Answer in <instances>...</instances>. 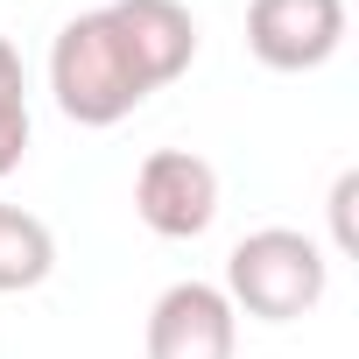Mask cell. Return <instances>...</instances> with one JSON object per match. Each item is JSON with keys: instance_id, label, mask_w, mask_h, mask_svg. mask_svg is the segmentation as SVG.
Listing matches in <instances>:
<instances>
[{"instance_id": "obj_6", "label": "cell", "mask_w": 359, "mask_h": 359, "mask_svg": "<svg viewBox=\"0 0 359 359\" xmlns=\"http://www.w3.org/2000/svg\"><path fill=\"white\" fill-rule=\"evenodd\" d=\"M106 22L120 29V43H127L134 71L148 78V92L176 85L198 57V22H191L184 0H113Z\"/></svg>"}, {"instance_id": "obj_1", "label": "cell", "mask_w": 359, "mask_h": 359, "mask_svg": "<svg viewBox=\"0 0 359 359\" xmlns=\"http://www.w3.org/2000/svg\"><path fill=\"white\" fill-rule=\"evenodd\" d=\"M50 92H57V113L71 127H120L141 99H148V78L134 71L120 29L106 22V8L92 15H71L50 43Z\"/></svg>"}, {"instance_id": "obj_3", "label": "cell", "mask_w": 359, "mask_h": 359, "mask_svg": "<svg viewBox=\"0 0 359 359\" xmlns=\"http://www.w3.org/2000/svg\"><path fill=\"white\" fill-rule=\"evenodd\" d=\"M134 219L155 240H198L219 219V169L191 148H155L134 169Z\"/></svg>"}, {"instance_id": "obj_2", "label": "cell", "mask_w": 359, "mask_h": 359, "mask_svg": "<svg viewBox=\"0 0 359 359\" xmlns=\"http://www.w3.org/2000/svg\"><path fill=\"white\" fill-rule=\"evenodd\" d=\"M226 303L240 310V317H261V324H296V317H310L317 303H324V289H331V261H324V247L310 240V233H296V226H261V233H247L233 254H226Z\"/></svg>"}, {"instance_id": "obj_5", "label": "cell", "mask_w": 359, "mask_h": 359, "mask_svg": "<svg viewBox=\"0 0 359 359\" xmlns=\"http://www.w3.org/2000/svg\"><path fill=\"white\" fill-rule=\"evenodd\" d=\"M345 43V0H247V50L268 71H317Z\"/></svg>"}, {"instance_id": "obj_10", "label": "cell", "mask_w": 359, "mask_h": 359, "mask_svg": "<svg viewBox=\"0 0 359 359\" xmlns=\"http://www.w3.org/2000/svg\"><path fill=\"white\" fill-rule=\"evenodd\" d=\"M22 92H29V85H22V57H15L8 36H0V106H29Z\"/></svg>"}, {"instance_id": "obj_8", "label": "cell", "mask_w": 359, "mask_h": 359, "mask_svg": "<svg viewBox=\"0 0 359 359\" xmlns=\"http://www.w3.org/2000/svg\"><path fill=\"white\" fill-rule=\"evenodd\" d=\"M352 198H359V169H345L338 184H331V247H338V254L359 247V233H352Z\"/></svg>"}, {"instance_id": "obj_9", "label": "cell", "mask_w": 359, "mask_h": 359, "mask_svg": "<svg viewBox=\"0 0 359 359\" xmlns=\"http://www.w3.org/2000/svg\"><path fill=\"white\" fill-rule=\"evenodd\" d=\"M29 155V106H0V176H15Z\"/></svg>"}, {"instance_id": "obj_4", "label": "cell", "mask_w": 359, "mask_h": 359, "mask_svg": "<svg viewBox=\"0 0 359 359\" xmlns=\"http://www.w3.org/2000/svg\"><path fill=\"white\" fill-rule=\"evenodd\" d=\"M148 359H240V310L219 282H169L148 303Z\"/></svg>"}, {"instance_id": "obj_7", "label": "cell", "mask_w": 359, "mask_h": 359, "mask_svg": "<svg viewBox=\"0 0 359 359\" xmlns=\"http://www.w3.org/2000/svg\"><path fill=\"white\" fill-rule=\"evenodd\" d=\"M50 268H57V233L22 205H0V296L50 282Z\"/></svg>"}]
</instances>
